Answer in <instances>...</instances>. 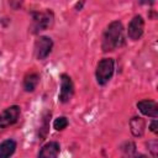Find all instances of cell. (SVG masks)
<instances>
[{
	"instance_id": "obj_1",
	"label": "cell",
	"mask_w": 158,
	"mask_h": 158,
	"mask_svg": "<svg viewBox=\"0 0 158 158\" xmlns=\"http://www.w3.org/2000/svg\"><path fill=\"white\" fill-rule=\"evenodd\" d=\"M125 42L123 26L120 21H112L102 35L101 49L102 52H112L120 48Z\"/></svg>"
},
{
	"instance_id": "obj_2",
	"label": "cell",
	"mask_w": 158,
	"mask_h": 158,
	"mask_svg": "<svg viewBox=\"0 0 158 158\" xmlns=\"http://www.w3.org/2000/svg\"><path fill=\"white\" fill-rule=\"evenodd\" d=\"M114 68H115V63L112 58H102L96 65V72H95L96 81L100 85H105L111 79L114 74Z\"/></svg>"
},
{
	"instance_id": "obj_3",
	"label": "cell",
	"mask_w": 158,
	"mask_h": 158,
	"mask_svg": "<svg viewBox=\"0 0 158 158\" xmlns=\"http://www.w3.org/2000/svg\"><path fill=\"white\" fill-rule=\"evenodd\" d=\"M53 22L52 11L47 10L44 12H33L32 14V30L33 33H38L40 31L47 30Z\"/></svg>"
},
{
	"instance_id": "obj_4",
	"label": "cell",
	"mask_w": 158,
	"mask_h": 158,
	"mask_svg": "<svg viewBox=\"0 0 158 158\" xmlns=\"http://www.w3.org/2000/svg\"><path fill=\"white\" fill-rule=\"evenodd\" d=\"M20 114H21V109L17 105H12V106H9L7 109H5L0 114V127L4 128V127L14 125L19 120Z\"/></svg>"
},
{
	"instance_id": "obj_5",
	"label": "cell",
	"mask_w": 158,
	"mask_h": 158,
	"mask_svg": "<svg viewBox=\"0 0 158 158\" xmlns=\"http://www.w3.org/2000/svg\"><path fill=\"white\" fill-rule=\"evenodd\" d=\"M74 94V85L72 78L67 74L60 75V91H59V101L68 102Z\"/></svg>"
},
{
	"instance_id": "obj_6",
	"label": "cell",
	"mask_w": 158,
	"mask_h": 158,
	"mask_svg": "<svg viewBox=\"0 0 158 158\" xmlns=\"http://www.w3.org/2000/svg\"><path fill=\"white\" fill-rule=\"evenodd\" d=\"M53 47V42L49 37L47 36H42L36 41L35 44V52H36V57L37 59H44L47 58V56L51 53Z\"/></svg>"
},
{
	"instance_id": "obj_7",
	"label": "cell",
	"mask_w": 158,
	"mask_h": 158,
	"mask_svg": "<svg viewBox=\"0 0 158 158\" xmlns=\"http://www.w3.org/2000/svg\"><path fill=\"white\" fill-rule=\"evenodd\" d=\"M143 30H144V21L142 19V16L137 15L135 16L130 23H128V30H127V35L132 41H137L138 38H141V36L143 35Z\"/></svg>"
},
{
	"instance_id": "obj_8",
	"label": "cell",
	"mask_w": 158,
	"mask_h": 158,
	"mask_svg": "<svg viewBox=\"0 0 158 158\" xmlns=\"http://www.w3.org/2000/svg\"><path fill=\"white\" fill-rule=\"evenodd\" d=\"M137 107L139 109V111L148 116V117H153L156 118L158 116V105L156 101L153 100H142L137 102Z\"/></svg>"
},
{
	"instance_id": "obj_9",
	"label": "cell",
	"mask_w": 158,
	"mask_h": 158,
	"mask_svg": "<svg viewBox=\"0 0 158 158\" xmlns=\"http://www.w3.org/2000/svg\"><path fill=\"white\" fill-rule=\"evenodd\" d=\"M58 153H59V144L57 142H48L41 148L38 158H57Z\"/></svg>"
},
{
	"instance_id": "obj_10",
	"label": "cell",
	"mask_w": 158,
	"mask_h": 158,
	"mask_svg": "<svg viewBox=\"0 0 158 158\" xmlns=\"http://www.w3.org/2000/svg\"><path fill=\"white\" fill-rule=\"evenodd\" d=\"M16 149V142L14 139H5L0 143V158H10Z\"/></svg>"
},
{
	"instance_id": "obj_11",
	"label": "cell",
	"mask_w": 158,
	"mask_h": 158,
	"mask_svg": "<svg viewBox=\"0 0 158 158\" xmlns=\"http://www.w3.org/2000/svg\"><path fill=\"white\" fill-rule=\"evenodd\" d=\"M130 127H131V132L133 136L141 137L144 132V128H146L144 120L141 117H132L130 121Z\"/></svg>"
},
{
	"instance_id": "obj_12",
	"label": "cell",
	"mask_w": 158,
	"mask_h": 158,
	"mask_svg": "<svg viewBox=\"0 0 158 158\" xmlns=\"http://www.w3.org/2000/svg\"><path fill=\"white\" fill-rule=\"evenodd\" d=\"M38 81H40V75L37 73H30L23 79V89L27 93H31L36 89Z\"/></svg>"
},
{
	"instance_id": "obj_13",
	"label": "cell",
	"mask_w": 158,
	"mask_h": 158,
	"mask_svg": "<svg viewBox=\"0 0 158 158\" xmlns=\"http://www.w3.org/2000/svg\"><path fill=\"white\" fill-rule=\"evenodd\" d=\"M67 126H68V120H67V117H64V116L57 117V118L54 120V122H53V127H54L57 131H62V130H64Z\"/></svg>"
},
{
	"instance_id": "obj_14",
	"label": "cell",
	"mask_w": 158,
	"mask_h": 158,
	"mask_svg": "<svg viewBox=\"0 0 158 158\" xmlns=\"http://www.w3.org/2000/svg\"><path fill=\"white\" fill-rule=\"evenodd\" d=\"M158 126H157V120H153L152 122H151V125H149V130L153 132V133H157L158 132V128H157Z\"/></svg>"
},
{
	"instance_id": "obj_15",
	"label": "cell",
	"mask_w": 158,
	"mask_h": 158,
	"mask_svg": "<svg viewBox=\"0 0 158 158\" xmlns=\"http://www.w3.org/2000/svg\"><path fill=\"white\" fill-rule=\"evenodd\" d=\"M133 158H148L147 156H144V154H136Z\"/></svg>"
}]
</instances>
